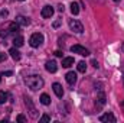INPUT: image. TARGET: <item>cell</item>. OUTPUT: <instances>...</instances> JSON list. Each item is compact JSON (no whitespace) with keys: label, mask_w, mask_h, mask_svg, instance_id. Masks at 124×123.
Instances as JSON below:
<instances>
[{"label":"cell","mask_w":124,"mask_h":123,"mask_svg":"<svg viewBox=\"0 0 124 123\" xmlns=\"http://www.w3.org/2000/svg\"><path fill=\"white\" fill-rule=\"evenodd\" d=\"M78 71H79V72H85V71H87V64L84 61L78 62Z\"/></svg>","instance_id":"cell-18"},{"label":"cell","mask_w":124,"mask_h":123,"mask_svg":"<svg viewBox=\"0 0 124 123\" xmlns=\"http://www.w3.org/2000/svg\"><path fill=\"white\" fill-rule=\"evenodd\" d=\"M42 42H43V35H42V33H33V35L31 36V39H29V44H31L32 48L40 46Z\"/></svg>","instance_id":"cell-2"},{"label":"cell","mask_w":124,"mask_h":123,"mask_svg":"<svg viewBox=\"0 0 124 123\" xmlns=\"http://www.w3.org/2000/svg\"><path fill=\"white\" fill-rule=\"evenodd\" d=\"M6 100H7V93H4V91L0 90V103H4Z\"/></svg>","instance_id":"cell-19"},{"label":"cell","mask_w":124,"mask_h":123,"mask_svg":"<svg viewBox=\"0 0 124 123\" xmlns=\"http://www.w3.org/2000/svg\"><path fill=\"white\" fill-rule=\"evenodd\" d=\"M114 1H120V0H114Z\"/></svg>","instance_id":"cell-33"},{"label":"cell","mask_w":124,"mask_h":123,"mask_svg":"<svg viewBox=\"0 0 124 123\" xmlns=\"http://www.w3.org/2000/svg\"><path fill=\"white\" fill-rule=\"evenodd\" d=\"M9 54L12 55V58H13L15 61L20 60V52H19V51L16 49V46H15V48H10V49H9Z\"/></svg>","instance_id":"cell-12"},{"label":"cell","mask_w":124,"mask_h":123,"mask_svg":"<svg viewBox=\"0 0 124 123\" xmlns=\"http://www.w3.org/2000/svg\"><path fill=\"white\" fill-rule=\"evenodd\" d=\"M69 28H71V31L77 32V33H82V32H84L82 23L78 22V20H75V19H71V20H69Z\"/></svg>","instance_id":"cell-3"},{"label":"cell","mask_w":124,"mask_h":123,"mask_svg":"<svg viewBox=\"0 0 124 123\" xmlns=\"http://www.w3.org/2000/svg\"><path fill=\"white\" fill-rule=\"evenodd\" d=\"M25 83H26V86H28L31 90H39V88H42L43 84H45L40 75H29V77L25 80Z\"/></svg>","instance_id":"cell-1"},{"label":"cell","mask_w":124,"mask_h":123,"mask_svg":"<svg viewBox=\"0 0 124 123\" xmlns=\"http://www.w3.org/2000/svg\"><path fill=\"white\" fill-rule=\"evenodd\" d=\"M16 22H17L19 25H22V26H28V25L31 23L29 18H26V16H17V18H16Z\"/></svg>","instance_id":"cell-11"},{"label":"cell","mask_w":124,"mask_h":123,"mask_svg":"<svg viewBox=\"0 0 124 123\" xmlns=\"http://www.w3.org/2000/svg\"><path fill=\"white\" fill-rule=\"evenodd\" d=\"M25 104H26V107L29 109L31 117H33V119H36V117H38V113H36V109H35V106H33V103H32V98H31V97L25 96Z\"/></svg>","instance_id":"cell-4"},{"label":"cell","mask_w":124,"mask_h":123,"mask_svg":"<svg viewBox=\"0 0 124 123\" xmlns=\"http://www.w3.org/2000/svg\"><path fill=\"white\" fill-rule=\"evenodd\" d=\"M13 44H15L16 48L22 46V45H23V36H15V38H13Z\"/></svg>","instance_id":"cell-16"},{"label":"cell","mask_w":124,"mask_h":123,"mask_svg":"<svg viewBox=\"0 0 124 123\" xmlns=\"http://www.w3.org/2000/svg\"><path fill=\"white\" fill-rule=\"evenodd\" d=\"M65 78H66V83H68L69 86H74V84L77 83V74H75L74 71H69V72L65 75Z\"/></svg>","instance_id":"cell-8"},{"label":"cell","mask_w":124,"mask_h":123,"mask_svg":"<svg viewBox=\"0 0 124 123\" xmlns=\"http://www.w3.org/2000/svg\"><path fill=\"white\" fill-rule=\"evenodd\" d=\"M72 65H74V58H72V57H66V58L62 60V67L69 68V67H72Z\"/></svg>","instance_id":"cell-13"},{"label":"cell","mask_w":124,"mask_h":123,"mask_svg":"<svg viewBox=\"0 0 124 123\" xmlns=\"http://www.w3.org/2000/svg\"><path fill=\"white\" fill-rule=\"evenodd\" d=\"M59 25H61V20H55L54 22V28H59Z\"/></svg>","instance_id":"cell-23"},{"label":"cell","mask_w":124,"mask_h":123,"mask_svg":"<svg viewBox=\"0 0 124 123\" xmlns=\"http://www.w3.org/2000/svg\"><path fill=\"white\" fill-rule=\"evenodd\" d=\"M19 1H25V0H19Z\"/></svg>","instance_id":"cell-32"},{"label":"cell","mask_w":124,"mask_h":123,"mask_svg":"<svg viewBox=\"0 0 124 123\" xmlns=\"http://www.w3.org/2000/svg\"><path fill=\"white\" fill-rule=\"evenodd\" d=\"M54 54H55V55H56V57H62V52H61V51H55V52H54Z\"/></svg>","instance_id":"cell-25"},{"label":"cell","mask_w":124,"mask_h":123,"mask_svg":"<svg viewBox=\"0 0 124 123\" xmlns=\"http://www.w3.org/2000/svg\"><path fill=\"white\" fill-rule=\"evenodd\" d=\"M91 64H93V65L95 67V68H98V67H100V65H98V62L95 61V60H93V62H91Z\"/></svg>","instance_id":"cell-24"},{"label":"cell","mask_w":124,"mask_h":123,"mask_svg":"<svg viewBox=\"0 0 124 123\" xmlns=\"http://www.w3.org/2000/svg\"><path fill=\"white\" fill-rule=\"evenodd\" d=\"M16 120H17V122H20V123H25V122H26V117H25L23 114H19V116L16 117Z\"/></svg>","instance_id":"cell-20"},{"label":"cell","mask_w":124,"mask_h":123,"mask_svg":"<svg viewBox=\"0 0 124 123\" xmlns=\"http://www.w3.org/2000/svg\"><path fill=\"white\" fill-rule=\"evenodd\" d=\"M1 75H4V77H7V75H12V71H7V72H3Z\"/></svg>","instance_id":"cell-26"},{"label":"cell","mask_w":124,"mask_h":123,"mask_svg":"<svg viewBox=\"0 0 124 123\" xmlns=\"http://www.w3.org/2000/svg\"><path fill=\"white\" fill-rule=\"evenodd\" d=\"M40 103H42L43 106H49V104H51V97L43 93V94L40 96Z\"/></svg>","instance_id":"cell-15"},{"label":"cell","mask_w":124,"mask_h":123,"mask_svg":"<svg viewBox=\"0 0 124 123\" xmlns=\"http://www.w3.org/2000/svg\"><path fill=\"white\" fill-rule=\"evenodd\" d=\"M58 10H59V12H63V4H59V6H58Z\"/></svg>","instance_id":"cell-27"},{"label":"cell","mask_w":124,"mask_h":123,"mask_svg":"<svg viewBox=\"0 0 124 123\" xmlns=\"http://www.w3.org/2000/svg\"><path fill=\"white\" fill-rule=\"evenodd\" d=\"M71 52H74V54H79V55H84V57L90 55V51H88L87 48L81 46V45H72V46H71Z\"/></svg>","instance_id":"cell-5"},{"label":"cell","mask_w":124,"mask_h":123,"mask_svg":"<svg viewBox=\"0 0 124 123\" xmlns=\"http://www.w3.org/2000/svg\"><path fill=\"white\" fill-rule=\"evenodd\" d=\"M121 107H124V100L121 101Z\"/></svg>","instance_id":"cell-29"},{"label":"cell","mask_w":124,"mask_h":123,"mask_svg":"<svg viewBox=\"0 0 124 123\" xmlns=\"http://www.w3.org/2000/svg\"><path fill=\"white\" fill-rule=\"evenodd\" d=\"M45 68H46L48 72H56L58 71V64L55 61H48L45 64Z\"/></svg>","instance_id":"cell-7"},{"label":"cell","mask_w":124,"mask_h":123,"mask_svg":"<svg viewBox=\"0 0 124 123\" xmlns=\"http://www.w3.org/2000/svg\"><path fill=\"white\" fill-rule=\"evenodd\" d=\"M100 120H101V122H111V123H114V122H116V116H114L113 113H105V114L100 116Z\"/></svg>","instance_id":"cell-9"},{"label":"cell","mask_w":124,"mask_h":123,"mask_svg":"<svg viewBox=\"0 0 124 123\" xmlns=\"http://www.w3.org/2000/svg\"><path fill=\"white\" fill-rule=\"evenodd\" d=\"M4 60H6V54L4 52H0V62H3Z\"/></svg>","instance_id":"cell-22"},{"label":"cell","mask_w":124,"mask_h":123,"mask_svg":"<svg viewBox=\"0 0 124 123\" xmlns=\"http://www.w3.org/2000/svg\"><path fill=\"white\" fill-rule=\"evenodd\" d=\"M71 12H72V15H78L79 13V4L78 3H71Z\"/></svg>","instance_id":"cell-17"},{"label":"cell","mask_w":124,"mask_h":123,"mask_svg":"<svg viewBox=\"0 0 124 123\" xmlns=\"http://www.w3.org/2000/svg\"><path fill=\"white\" fill-rule=\"evenodd\" d=\"M123 51H124V44H123Z\"/></svg>","instance_id":"cell-31"},{"label":"cell","mask_w":124,"mask_h":123,"mask_svg":"<svg viewBox=\"0 0 124 123\" xmlns=\"http://www.w3.org/2000/svg\"><path fill=\"white\" fill-rule=\"evenodd\" d=\"M52 88H54V93H55L58 97H62V96H63V88H62V86L59 83H55V84L52 86Z\"/></svg>","instance_id":"cell-10"},{"label":"cell","mask_w":124,"mask_h":123,"mask_svg":"<svg viewBox=\"0 0 124 123\" xmlns=\"http://www.w3.org/2000/svg\"><path fill=\"white\" fill-rule=\"evenodd\" d=\"M52 15H54V7H52V6H43V7H42V10H40V16H42V18L49 19Z\"/></svg>","instance_id":"cell-6"},{"label":"cell","mask_w":124,"mask_h":123,"mask_svg":"<svg viewBox=\"0 0 124 123\" xmlns=\"http://www.w3.org/2000/svg\"><path fill=\"white\" fill-rule=\"evenodd\" d=\"M0 16H7V10H3V12L0 13Z\"/></svg>","instance_id":"cell-28"},{"label":"cell","mask_w":124,"mask_h":123,"mask_svg":"<svg viewBox=\"0 0 124 123\" xmlns=\"http://www.w3.org/2000/svg\"><path fill=\"white\" fill-rule=\"evenodd\" d=\"M97 103H98L100 106H104V104H105V93H102V91L98 93V96H97Z\"/></svg>","instance_id":"cell-14"},{"label":"cell","mask_w":124,"mask_h":123,"mask_svg":"<svg viewBox=\"0 0 124 123\" xmlns=\"http://www.w3.org/2000/svg\"><path fill=\"white\" fill-rule=\"evenodd\" d=\"M49 120H51V116H48V114H43L40 117V122H49Z\"/></svg>","instance_id":"cell-21"},{"label":"cell","mask_w":124,"mask_h":123,"mask_svg":"<svg viewBox=\"0 0 124 123\" xmlns=\"http://www.w3.org/2000/svg\"><path fill=\"white\" fill-rule=\"evenodd\" d=\"M0 81H1V74H0Z\"/></svg>","instance_id":"cell-30"}]
</instances>
